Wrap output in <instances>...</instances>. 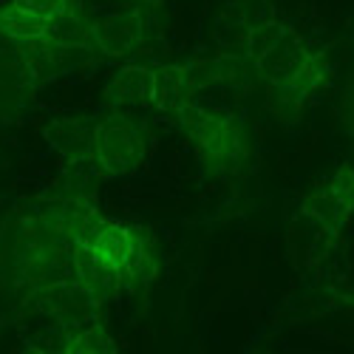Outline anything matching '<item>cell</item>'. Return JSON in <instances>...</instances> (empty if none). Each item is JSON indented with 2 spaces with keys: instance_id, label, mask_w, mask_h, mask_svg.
<instances>
[{
  "instance_id": "1",
  "label": "cell",
  "mask_w": 354,
  "mask_h": 354,
  "mask_svg": "<svg viewBox=\"0 0 354 354\" xmlns=\"http://www.w3.org/2000/svg\"><path fill=\"white\" fill-rule=\"evenodd\" d=\"M247 63L286 105L306 102L329 77L326 60L281 20H261L247 32Z\"/></svg>"
},
{
  "instance_id": "2",
  "label": "cell",
  "mask_w": 354,
  "mask_h": 354,
  "mask_svg": "<svg viewBox=\"0 0 354 354\" xmlns=\"http://www.w3.org/2000/svg\"><path fill=\"white\" fill-rule=\"evenodd\" d=\"M71 244L88 250L102 263H108L120 275L122 289H136L142 283H151L159 272L151 239L139 227L105 218L97 210L85 216V221L71 235Z\"/></svg>"
},
{
  "instance_id": "3",
  "label": "cell",
  "mask_w": 354,
  "mask_h": 354,
  "mask_svg": "<svg viewBox=\"0 0 354 354\" xmlns=\"http://www.w3.org/2000/svg\"><path fill=\"white\" fill-rule=\"evenodd\" d=\"M176 125L190 139L198 162L207 170H232L247 153V131L239 116L227 111L201 108L198 102H190L173 113Z\"/></svg>"
},
{
  "instance_id": "4",
  "label": "cell",
  "mask_w": 354,
  "mask_h": 354,
  "mask_svg": "<svg viewBox=\"0 0 354 354\" xmlns=\"http://www.w3.org/2000/svg\"><path fill=\"white\" fill-rule=\"evenodd\" d=\"M147 156V136L125 113H108L91 125V159L94 170L105 176H128L142 167Z\"/></svg>"
},
{
  "instance_id": "5",
  "label": "cell",
  "mask_w": 354,
  "mask_h": 354,
  "mask_svg": "<svg viewBox=\"0 0 354 354\" xmlns=\"http://www.w3.org/2000/svg\"><path fill=\"white\" fill-rule=\"evenodd\" d=\"M301 213L312 218L315 227H320L329 239H337L354 213V167L343 165L317 190H312L301 201Z\"/></svg>"
},
{
  "instance_id": "6",
  "label": "cell",
  "mask_w": 354,
  "mask_h": 354,
  "mask_svg": "<svg viewBox=\"0 0 354 354\" xmlns=\"http://www.w3.org/2000/svg\"><path fill=\"white\" fill-rule=\"evenodd\" d=\"M32 301H35V309L54 317L63 329L82 326V323L97 320V312L102 306L94 295L85 292L71 275L60 278V281H51V283H43V286H35Z\"/></svg>"
},
{
  "instance_id": "7",
  "label": "cell",
  "mask_w": 354,
  "mask_h": 354,
  "mask_svg": "<svg viewBox=\"0 0 354 354\" xmlns=\"http://www.w3.org/2000/svg\"><path fill=\"white\" fill-rule=\"evenodd\" d=\"M37 85L23 51L15 43L0 46V122H20L35 105Z\"/></svg>"
},
{
  "instance_id": "8",
  "label": "cell",
  "mask_w": 354,
  "mask_h": 354,
  "mask_svg": "<svg viewBox=\"0 0 354 354\" xmlns=\"http://www.w3.org/2000/svg\"><path fill=\"white\" fill-rule=\"evenodd\" d=\"M145 32H147V20H145L142 6L116 12V15H105L88 26L91 46L100 54L111 57V60H125V57H131L142 46Z\"/></svg>"
},
{
  "instance_id": "9",
  "label": "cell",
  "mask_w": 354,
  "mask_h": 354,
  "mask_svg": "<svg viewBox=\"0 0 354 354\" xmlns=\"http://www.w3.org/2000/svg\"><path fill=\"white\" fill-rule=\"evenodd\" d=\"M105 102L113 108H153V68H120L105 85Z\"/></svg>"
},
{
  "instance_id": "10",
  "label": "cell",
  "mask_w": 354,
  "mask_h": 354,
  "mask_svg": "<svg viewBox=\"0 0 354 354\" xmlns=\"http://www.w3.org/2000/svg\"><path fill=\"white\" fill-rule=\"evenodd\" d=\"M71 278L85 289L91 292L100 304L111 301L113 295L122 292V281L108 263H102L97 255H91L88 250L71 244Z\"/></svg>"
},
{
  "instance_id": "11",
  "label": "cell",
  "mask_w": 354,
  "mask_h": 354,
  "mask_svg": "<svg viewBox=\"0 0 354 354\" xmlns=\"http://www.w3.org/2000/svg\"><path fill=\"white\" fill-rule=\"evenodd\" d=\"M91 125L94 122L82 120V116H57L48 122L46 136L54 151L68 159V165H88L91 159Z\"/></svg>"
},
{
  "instance_id": "12",
  "label": "cell",
  "mask_w": 354,
  "mask_h": 354,
  "mask_svg": "<svg viewBox=\"0 0 354 354\" xmlns=\"http://www.w3.org/2000/svg\"><path fill=\"white\" fill-rule=\"evenodd\" d=\"M57 26L46 23L35 15H28L17 9L12 0L0 3V37H6L9 43H28V40H54Z\"/></svg>"
},
{
  "instance_id": "13",
  "label": "cell",
  "mask_w": 354,
  "mask_h": 354,
  "mask_svg": "<svg viewBox=\"0 0 354 354\" xmlns=\"http://www.w3.org/2000/svg\"><path fill=\"white\" fill-rule=\"evenodd\" d=\"M113 348L116 343L102 329L100 320L63 329V337H60V351H71V354H100V351H113Z\"/></svg>"
},
{
  "instance_id": "14",
  "label": "cell",
  "mask_w": 354,
  "mask_h": 354,
  "mask_svg": "<svg viewBox=\"0 0 354 354\" xmlns=\"http://www.w3.org/2000/svg\"><path fill=\"white\" fill-rule=\"evenodd\" d=\"M12 3L28 15H35L46 23H54V26H60V20L71 12V0H12Z\"/></svg>"
},
{
  "instance_id": "15",
  "label": "cell",
  "mask_w": 354,
  "mask_h": 354,
  "mask_svg": "<svg viewBox=\"0 0 354 354\" xmlns=\"http://www.w3.org/2000/svg\"><path fill=\"white\" fill-rule=\"evenodd\" d=\"M139 3H142V0H139Z\"/></svg>"
}]
</instances>
